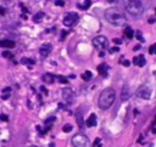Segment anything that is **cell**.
<instances>
[{
	"label": "cell",
	"instance_id": "6da1fadb",
	"mask_svg": "<svg viewBox=\"0 0 156 147\" xmlns=\"http://www.w3.org/2000/svg\"><path fill=\"white\" fill-rule=\"evenodd\" d=\"M105 18H106V21L110 24H112L115 27H121V26H123L127 22L126 15L120 9H116V8H112V9L106 10Z\"/></svg>",
	"mask_w": 156,
	"mask_h": 147
},
{
	"label": "cell",
	"instance_id": "7a4b0ae2",
	"mask_svg": "<svg viewBox=\"0 0 156 147\" xmlns=\"http://www.w3.org/2000/svg\"><path fill=\"white\" fill-rule=\"evenodd\" d=\"M115 99H116V93L112 88H107L105 89L101 94H100V97H99V107L101 109H107L112 106V103L115 102Z\"/></svg>",
	"mask_w": 156,
	"mask_h": 147
},
{
	"label": "cell",
	"instance_id": "3957f363",
	"mask_svg": "<svg viewBox=\"0 0 156 147\" xmlns=\"http://www.w3.org/2000/svg\"><path fill=\"white\" fill-rule=\"evenodd\" d=\"M124 6L127 11L134 17H139L144 12V4L141 3V0H124Z\"/></svg>",
	"mask_w": 156,
	"mask_h": 147
},
{
	"label": "cell",
	"instance_id": "277c9868",
	"mask_svg": "<svg viewBox=\"0 0 156 147\" xmlns=\"http://www.w3.org/2000/svg\"><path fill=\"white\" fill-rule=\"evenodd\" d=\"M93 46H94L97 50L103 51V50L107 49V46H109V40H107V38L104 37V35H98V37H95V38L93 39Z\"/></svg>",
	"mask_w": 156,
	"mask_h": 147
},
{
	"label": "cell",
	"instance_id": "5b68a950",
	"mask_svg": "<svg viewBox=\"0 0 156 147\" xmlns=\"http://www.w3.org/2000/svg\"><path fill=\"white\" fill-rule=\"evenodd\" d=\"M72 145L74 147H86L89 145V139L83 134H77L72 139Z\"/></svg>",
	"mask_w": 156,
	"mask_h": 147
},
{
	"label": "cell",
	"instance_id": "8992f818",
	"mask_svg": "<svg viewBox=\"0 0 156 147\" xmlns=\"http://www.w3.org/2000/svg\"><path fill=\"white\" fill-rule=\"evenodd\" d=\"M151 94H152V89L149 84H144L137 90V96L143 100H149L151 97Z\"/></svg>",
	"mask_w": 156,
	"mask_h": 147
},
{
	"label": "cell",
	"instance_id": "52a82bcc",
	"mask_svg": "<svg viewBox=\"0 0 156 147\" xmlns=\"http://www.w3.org/2000/svg\"><path fill=\"white\" fill-rule=\"evenodd\" d=\"M78 20H80V16L77 12H68L63 18V24L67 27H73L78 22Z\"/></svg>",
	"mask_w": 156,
	"mask_h": 147
},
{
	"label": "cell",
	"instance_id": "ba28073f",
	"mask_svg": "<svg viewBox=\"0 0 156 147\" xmlns=\"http://www.w3.org/2000/svg\"><path fill=\"white\" fill-rule=\"evenodd\" d=\"M62 97H63V100L67 103H73L74 102V99H76V94L73 93L72 89L66 88V89L62 90Z\"/></svg>",
	"mask_w": 156,
	"mask_h": 147
},
{
	"label": "cell",
	"instance_id": "9c48e42d",
	"mask_svg": "<svg viewBox=\"0 0 156 147\" xmlns=\"http://www.w3.org/2000/svg\"><path fill=\"white\" fill-rule=\"evenodd\" d=\"M51 50H53L51 44L45 43V44H43V45L40 46V49H39V54H40V56H42L43 58H45V57H48V56H49V54L51 52Z\"/></svg>",
	"mask_w": 156,
	"mask_h": 147
},
{
	"label": "cell",
	"instance_id": "30bf717a",
	"mask_svg": "<svg viewBox=\"0 0 156 147\" xmlns=\"http://www.w3.org/2000/svg\"><path fill=\"white\" fill-rule=\"evenodd\" d=\"M107 69H109V67H107L106 63H101V64L98 66V72L103 77H107Z\"/></svg>",
	"mask_w": 156,
	"mask_h": 147
},
{
	"label": "cell",
	"instance_id": "8fae6325",
	"mask_svg": "<svg viewBox=\"0 0 156 147\" xmlns=\"http://www.w3.org/2000/svg\"><path fill=\"white\" fill-rule=\"evenodd\" d=\"M86 125H87L88 128H92V126H95V125H97V116H95L94 113H92V114L89 116V118H88L87 122H86Z\"/></svg>",
	"mask_w": 156,
	"mask_h": 147
},
{
	"label": "cell",
	"instance_id": "7c38bea8",
	"mask_svg": "<svg viewBox=\"0 0 156 147\" xmlns=\"http://www.w3.org/2000/svg\"><path fill=\"white\" fill-rule=\"evenodd\" d=\"M133 63L137 64V66H139V67H143V66H145V57H144L143 55L135 56V57L133 58Z\"/></svg>",
	"mask_w": 156,
	"mask_h": 147
},
{
	"label": "cell",
	"instance_id": "4fadbf2b",
	"mask_svg": "<svg viewBox=\"0 0 156 147\" xmlns=\"http://www.w3.org/2000/svg\"><path fill=\"white\" fill-rule=\"evenodd\" d=\"M0 46L3 47H8V49H11L15 46V43L12 40H9V39H5V40H2L0 41Z\"/></svg>",
	"mask_w": 156,
	"mask_h": 147
},
{
	"label": "cell",
	"instance_id": "5bb4252c",
	"mask_svg": "<svg viewBox=\"0 0 156 147\" xmlns=\"http://www.w3.org/2000/svg\"><path fill=\"white\" fill-rule=\"evenodd\" d=\"M54 79H55V77H54L53 74H50V73H46V74L43 76V80H44L46 84H53V83H54Z\"/></svg>",
	"mask_w": 156,
	"mask_h": 147
},
{
	"label": "cell",
	"instance_id": "9a60e30c",
	"mask_svg": "<svg viewBox=\"0 0 156 147\" xmlns=\"http://www.w3.org/2000/svg\"><path fill=\"white\" fill-rule=\"evenodd\" d=\"M10 96H11V88H5L2 91V99L8 100V99H10Z\"/></svg>",
	"mask_w": 156,
	"mask_h": 147
},
{
	"label": "cell",
	"instance_id": "2e32d148",
	"mask_svg": "<svg viewBox=\"0 0 156 147\" xmlns=\"http://www.w3.org/2000/svg\"><path fill=\"white\" fill-rule=\"evenodd\" d=\"M128 96H129V91H128V88H127V85H124V87H123V89H122L121 99H122L123 101H126V100L128 99Z\"/></svg>",
	"mask_w": 156,
	"mask_h": 147
},
{
	"label": "cell",
	"instance_id": "e0dca14e",
	"mask_svg": "<svg viewBox=\"0 0 156 147\" xmlns=\"http://www.w3.org/2000/svg\"><path fill=\"white\" fill-rule=\"evenodd\" d=\"M124 35H126L128 39H132V38H133V35H134L133 29H132L131 27H127V28L124 29Z\"/></svg>",
	"mask_w": 156,
	"mask_h": 147
},
{
	"label": "cell",
	"instance_id": "ac0fdd59",
	"mask_svg": "<svg viewBox=\"0 0 156 147\" xmlns=\"http://www.w3.org/2000/svg\"><path fill=\"white\" fill-rule=\"evenodd\" d=\"M92 77H93V74H92V73H90L89 70H87V72L84 73V74H82V79H83V80H86V82L90 80V79H92Z\"/></svg>",
	"mask_w": 156,
	"mask_h": 147
},
{
	"label": "cell",
	"instance_id": "d6986e66",
	"mask_svg": "<svg viewBox=\"0 0 156 147\" xmlns=\"http://www.w3.org/2000/svg\"><path fill=\"white\" fill-rule=\"evenodd\" d=\"M92 5V2H90V0H87V2H84V5H77L78 8H80V9H83V10H86V9H88L89 6Z\"/></svg>",
	"mask_w": 156,
	"mask_h": 147
},
{
	"label": "cell",
	"instance_id": "ffe728a7",
	"mask_svg": "<svg viewBox=\"0 0 156 147\" xmlns=\"http://www.w3.org/2000/svg\"><path fill=\"white\" fill-rule=\"evenodd\" d=\"M77 123L80 125V128H83V118H82V113L80 112V114H77Z\"/></svg>",
	"mask_w": 156,
	"mask_h": 147
},
{
	"label": "cell",
	"instance_id": "44dd1931",
	"mask_svg": "<svg viewBox=\"0 0 156 147\" xmlns=\"http://www.w3.org/2000/svg\"><path fill=\"white\" fill-rule=\"evenodd\" d=\"M43 17H44V14H43V12H38L37 15L33 16V21H34V22H38V21H40Z\"/></svg>",
	"mask_w": 156,
	"mask_h": 147
},
{
	"label": "cell",
	"instance_id": "7402d4cb",
	"mask_svg": "<svg viewBox=\"0 0 156 147\" xmlns=\"http://www.w3.org/2000/svg\"><path fill=\"white\" fill-rule=\"evenodd\" d=\"M149 54H150V55H155V54H156V43L152 44V45L149 47Z\"/></svg>",
	"mask_w": 156,
	"mask_h": 147
},
{
	"label": "cell",
	"instance_id": "603a6c76",
	"mask_svg": "<svg viewBox=\"0 0 156 147\" xmlns=\"http://www.w3.org/2000/svg\"><path fill=\"white\" fill-rule=\"evenodd\" d=\"M57 79H59V82H60V83H62V84L68 83V79H67L66 77H63V76H57Z\"/></svg>",
	"mask_w": 156,
	"mask_h": 147
},
{
	"label": "cell",
	"instance_id": "cb8c5ba5",
	"mask_svg": "<svg viewBox=\"0 0 156 147\" xmlns=\"http://www.w3.org/2000/svg\"><path fill=\"white\" fill-rule=\"evenodd\" d=\"M71 130H72V125H71V124H66V125L63 126V131H65V132H70Z\"/></svg>",
	"mask_w": 156,
	"mask_h": 147
},
{
	"label": "cell",
	"instance_id": "d4e9b609",
	"mask_svg": "<svg viewBox=\"0 0 156 147\" xmlns=\"http://www.w3.org/2000/svg\"><path fill=\"white\" fill-rule=\"evenodd\" d=\"M137 38H138V40H139V41L144 43V38H143V35H141L140 31H137Z\"/></svg>",
	"mask_w": 156,
	"mask_h": 147
},
{
	"label": "cell",
	"instance_id": "484cf974",
	"mask_svg": "<svg viewBox=\"0 0 156 147\" xmlns=\"http://www.w3.org/2000/svg\"><path fill=\"white\" fill-rule=\"evenodd\" d=\"M121 64H123V66H126V67H128V66L131 64V62H129L128 60H124V61H121Z\"/></svg>",
	"mask_w": 156,
	"mask_h": 147
},
{
	"label": "cell",
	"instance_id": "4316f807",
	"mask_svg": "<svg viewBox=\"0 0 156 147\" xmlns=\"http://www.w3.org/2000/svg\"><path fill=\"white\" fill-rule=\"evenodd\" d=\"M61 32H62V35H61V40H63V39L66 38V35L68 34V32H67V31H61Z\"/></svg>",
	"mask_w": 156,
	"mask_h": 147
},
{
	"label": "cell",
	"instance_id": "83f0119b",
	"mask_svg": "<svg viewBox=\"0 0 156 147\" xmlns=\"http://www.w3.org/2000/svg\"><path fill=\"white\" fill-rule=\"evenodd\" d=\"M101 145V141H100V139H97L95 141H94V143H93V146H100Z\"/></svg>",
	"mask_w": 156,
	"mask_h": 147
},
{
	"label": "cell",
	"instance_id": "f1b7e54d",
	"mask_svg": "<svg viewBox=\"0 0 156 147\" xmlns=\"http://www.w3.org/2000/svg\"><path fill=\"white\" fill-rule=\"evenodd\" d=\"M0 119H2V120H4V122H6V120L9 119V117H8L6 114H2V116H0Z\"/></svg>",
	"mask_w": 156,
	"mask_h": 147
},
{
	"label": "cell",
	"instance_id": "f546056e",
	"mask_svg": "<svg viewBox=\"0 0 156 147\" xmlns=\"http://www.w3.org/2000/svg\"><path fill=\"white\" fill-rule=\"evenodd\" d=\"M55 4H56L57 6H59V5H60V6H63V5H65V3L62 2V0H57V2H56Z\"/></svg>",
	"mask_w": 156,
	"mask_h": 147
},
{
	"label": "cell",
	"instance_id": "4dcf8cb0",
	"mask_svg": "<svg viewBox=\"0 0 156 147\" xmlns=\"http://www.w3.org/2000/svg\"><path fill=\"white\" fill-rule=\"evenodd\" d=\"M33 63V61L32 60H28V58H22V63Z\"/></svg>",
	"mask_w": 156,
	"mask_h": 147
},
{
	"label": "cell",
	"instance_id": "1f68e13d",
	"mask_svg": "<svg viewBox=\"0 0 156 147\" xmlns=\"http://www.w3.org/2000/svg\"><path fill=\"white\" fill-rule=\"evenodd\" d=\"M112 41H114L115 44H117V45H120V44H122V40H121V39H114Z\"/></svg>",
	"mask_w": 156,
	"mask_h": 147
},
{
	"label": "cell",
	"instance_id": "d6a6232c",
	"mask_svg": "<svg viewBox=\"0 0 156 147\" xmlns=\"http://www.w3.org/2000/svg\"><path fill=\"white\" fill-rule=\"evenodd\" d=\"M117 51H118V47H112V49L110 50L111 54H115V52H117Z\"/></svg>",
	"mask_w": 156,
	"mask_h": 147
},
{
	"label": "cell",
	"instance_id": "836d02e7",
	"mask_svg": "<svg viewBox=\"0 0 156 147\" xmlns=\"http://www.w3.org/2000/svg\"><path fill=\"white\" fill-rule=\"evenodd\" d=\"M40 90L43 91V94H44V95H46V94H48V91H46V89H45L44 87H42V88H40Z\"/></svg>",
	"mask_w": 156,
	"mask_h": 147
},
{
	"label": "cell",
	"instance_id": "e575fe53",
	"mask_svg": "<svg viewBox=\"0 0 156 147\" xmlns=\"http://www.w3.org/2000/svg\"><path fill=\"white\" fill-rule=\"evenodd\" d=\"M4 56H5V57H11V54H9V52H4Z\"/></svg>",
	"mask_w": 156,
	"mask_h": 147
},
{
	"label": "cell",
	"instance_id": "d590c367",
	"mask_svg": "<svg viewBox=\"0 0 156 147\" xmlns=\"http://www.w3.org/2000/svg\"><path fill=\"white\" fill-rule=\"evenodd\" d=\"M106 2H107V3H116L117 0H106Z\"/></svg>",
	"mask_w": 156,
	"mask_h": 147
},
{
	"label": "cell",
	"instance_id": "8d00e7d4",
	"mask_svg": "<svg viewBox=\"0 0 156 147\" xmlns=\"http://www.w3.org/2000/svg\"><path fill=\"white\" fill-rule=\"evenodd\" d=\"M139 49H140V46H139V45H137V46L134 47V50H139Z\"/></svg>",
	"mask_w": 156,
	"mask_h": 147
},
{
	"label": "cell",
	"instance_id": "74e56055",
	"mask_svg": "<svg viewBox=\"0 0 156 147\" xmlns=\"http://www.w3.org/2000/svg\"><path fill=\"white\" fill-rule=\"evenodd\" d=\"M155 11H156V9H155Z\"/></svg>",
	"mask_w": 156,
	"mask_h": 147
}]
</instances>
